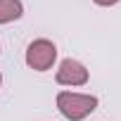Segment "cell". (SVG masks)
Listing matches in <instances>:
<instances>
[{
	"label": "cell",
	"instance_id": "cell-1",
	"mask_svg": "<svg viewBox=\"0 0 121 121\" xmlns=\"http://www.w3.org/2000/svg\"><path fill=\"white\" fill-rule=\"evenodd\" d=\"M95 107H97V97L95 95H81V93H69V90H62L57 95V109L69 121L86 119Z\"/></svg>",
	"mask_w": 121,
	"mask_h": 121
},
{
	"label": "cell",
	"instance_id": "cell-2",
	"mask_svg": "<svg viewBox=\"0 0 121 121\" xmlns=\"http://www.w3.org/2000/svg\"><path fill=\"white\" fill-rule=\"evenodd\" d=\"M57 59V48L52 40L48 38H38L26 48V64L36 71H45L52 67V62Z\"/></svg>",
	"mask_w": 121,
	"mask_h": 121
},
{
	"label": "cell",
	"instance_id": "cell-3",
	"mask_svg": "<svg viewBox=\"0 0 121 121\" xmlns=\"http://www.w3.org/2000/svg\"><path fill=\"white\" fill-rule=\"evenodd\" d=\"M55 78L62 86H83V83H88V69L78 59H64V62L59 64Z\"/></svg>",
	"mask_w": 121,
	"mask_h": 121
},
{
	"label": "cell",
	"instance_id": "cell-4",
	"mask_svg": "<svg viewBox=\"0 0 121 121\" xmlns=\"http://www.w3.org/2000/svg\"><path fill=\"white\" fill-rule=\"evenodd\" d=\"M24 14L19 0H0V24H10Z\"/></svg>",
	"mask_w": 121,
	"mask_h": 121
},
{
	"label": "cell",
	"instance_id": "cell-5",
	"mask_svg": "<svg viewBox=\"0 0 121 121\" xmlns=\"http://www.w3.org/2000/svg\"><path fill=\"white\" fill-rule=\"evenodd\" d=\"M97 5H102V7H109V5H116L119 0H95Z\"/></svg>",
	"mask_w": 121,
	"mask_h": 121
},
{
	"label": "cell",
	"instance_id": "cell-6",
	"mask_svg": "<svg viewBox=\"0 0 121 121\" xmlns=\"http://www.w3.org/2000/svg\"><path fill=\"white\" fill-rule=\"evenodd\" d=\"M0 81H3V76H0Z\"/></svg>",
	"mask_w": 121,
	"mask_h": 121
}]
</instances>
